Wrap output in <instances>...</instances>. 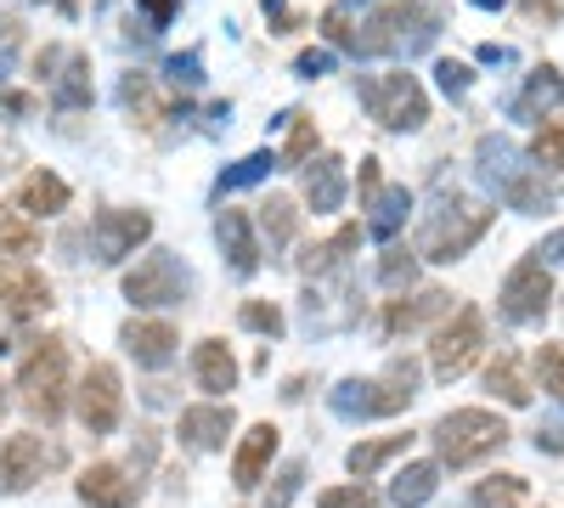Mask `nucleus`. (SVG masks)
I'll use <instances>...</instances> for the list:
<instances>
[{"label":"nucleus","mask_w":564,"mask_h":508,"mask_svg":"<svg viewBox=\"0 0 564 508\" xmlns=\"http://www.w3.org/2000/svg\"><path fill=\"white\" fill-rule=\"evenodd\" d=\"M441 34V7H430V0H395V7L384 12H372L345 52L356 57H417V52H430Z\"/></svg>","instance_id":"obj_1"},{"label":"nucleus","mask_w":564,"mask_h":508,"mask_svg":"<svg viewBox=\"0 0 564 508\" xmlns=\"http://www.w3.org/2000/svg\"><path fill=\"white\" fill-rule=\"evenodd\" d=\"M508 435L513 430L497 419L491 407H457V412H446V419H435V430H430V441L441 452V469L480 464V457H491V452L508 446Z\"/></svg>","instance_id":"obj_2"},{"label":"nucleus","mask_w":564,"mask_h":508,"mask_svg":"<svg viewBox=\"0 0 564 508\" xmlns=\"http://www.w3.org/2000/svg\"><path fill=\"white\" fill-rule=\"evenodd\" d=\"M18 401L45 424L63 419V407H68V339L45 334V339L29 345V356L18 367Z\"/></svg>","instance_id":"obj_3"},{"label":"nucleus","mask_w":564,"mask_h":508,"mask_svg":"<svg viewBox=\"0 0 564 508\" xmlns=\"http://www.w3.org/2000/svg\"><path fill=\"white\" fill-rule=\"evenodd\" d=\"M491 220H497V209H486L475 198H452L430 215V226H423V238H417V255L435 260V266H452L491 233Z\"/></svg>","instance_id":"obj_4"},{"label":"nucleus","mask_w":564,"mask_h":508,"mask_svg":"<svg viewBox=\"0 0 564 508\" xmlns=\"http://www.w3.org/2000/svg\"><path fill=\"white\" fill-rule=\"evenodd\" d=\"M417 367L412 361H390V374L384 379H345L334 396V412L339 419H390V412H401L417 390Z\"/></svg>","instance_id":"obj_5"},{"label":"nucleus","mask_w":564,"mask_h":508,"mask_svg":"<svg viewBox=\"0 0 564 508\" xmlns=\"http://www.w3.org/2000/svg\"><path fill=\"white\" fill-rule=\"evenodd\" d=\"M356 97L384 130H401V136L423 130V119H430V97H423L417 74H367L356 85Z\"/></svg>","instance_id":"obj_6"},{"label":"nucleus","mask_w":564,"mask_h":508,"mask_svg":"<svg viewBox=\"0 0 564 508\" xmlns=\"http://www.w3.org/2000/svg\"><path fill=\"white\" fill-rule=\"evenodd\" d=\"M480 350H486V311L480 305H457L435 328V339H430V374L441 385H452V379H463L468 367L480 361Z\"/></svg>","instance_id":"obj_7"},{"label":"nucleus","mask_w":564,"mask_h":508,"mask_svg":"<svg viewBox=\"0 0 564 508\" xmlns=\"http://www.w3.org/2000/svg\"><path fill=\"white\" fill-rule=\"evenodd\" d=\"M186 294H193V271H186V260H181V255H170V249L141 255V260L124 271V300H130L135 311L181 305Z\"/></svg>","instance_id":"obj_8"},{"label":"nucleus","mask_w":564,"mask_h":508,"mask_svg":"<svg viewBox=\"0 0 564 508\" xmlns=\"http://www.w3.org/2000/svg\"><path fill=\"white\" fill-rule=\"evenodd\" d=\"M553 305V277H547V260L542 255H525L520 266H513L502 277V289H497V311L502 322H513V328H525V322H542Z\"/></svg>","instance_id":"obj_9"},{"label":"nucleus","mask_w":564,"mask_h":508,"mask_svg":"<svg viewBox=\"0 0 564 508\" xmlns=\"http://www.w3.org/2000/svg\"><path fill=\"white\" fill-rule=\"evenodd\" d=\"M74 412H79V424L90 435H113L119 430V419H124V379H119L113 361H90L85 367V379L74 390Z\"/></svg>","instance_id":"obj_10"},{"label":"nucleus","mask_w":564,"mask_h":508,"mask_svg":"<svg viewBox=\"0 0 564 508\" xmlns=\"http://www.w3.org/2000/svg\"><path fill=\"white\" fill-rule=\"evenodd\" d=\"M148 238H153V215L148 209H97V220H90V244H97L102 266L130 260Z\"/></svg>","instance_id":"obj_11"},{"label":"nucleus","mask_w":564,"mask_h":508,"mask_svg":"<svg viewBox=\"0 0 564 508\" xmlns=\"http://www.w3.org/2000/svg\"><path fill=\"white\" fill-rule=\"evenodd\" d=\"M0 311L12 322H29L40 311H52V283L29 260H0Z\"/></svg>","instance_id":"obj_12"},{"label":"nucleus","mask_w":564,"mask_h":508,"mask_svg":"<svg viewBox=\"0 0 564 508\" xmlns=\"http://www.w3.org/2000/svg\"><path fill=\"white\" fill-rule=\"evenodd\" d=\"M45 464H52V446H45L40 435H7L0 441V491L7 497H18V491H29L34 480H45Z\"/></svg>","instance_id":"obj_13"},{"label":"nucleus","mask_w":564,"mask_h":508,"mask_svg":"<svg viewBox=\"0 0 564 508\" xmlns=\"http://www.w3.org/2000/svg\"><path fill=\"white\" fill-rule=\"evenodd\" d=\"M74 491H79L85 508H135L141 475H130L124 464H90V469H79Z\"/></svg>","instance_id":"obj_14"},{"label":"nucleus","mask_w":564,"mask_h":508,"mask_svg":"<svg viewBox=\"0 0 564 508\" xmlns=\"http://www.w3.org/2000/svg\"><path fill=\"white\" fill-rule=\"evenodd\" d=\"M231 401H204V407H181V419H175V435L186 452H220L226 435H231Z\"/></svg>","instance_id":"obj_15"},{"label":"nucleus","mask_w":564,"mask_h":508,"mask_svg":"<svg viewBox=\"0 0 564 508\" xmlns=\"http://www.w3.org/2000/svg\"><path fill=\"white\" fill-rule=\"evenodd\" d=\"M276 446H282V430H276V424H249L243 441H238V452H231V486L254 491V486L265 480V469H271Z\"/></svg>","instance_id":"obj_16"},{"label":"nucleus","mask_w":564,"mask_h":508,"mask_svg":"<svg viewBox=\"0 0 564 508\" xmlns=\"http://www.w3.org/2000/svg\"><path fill=\"white\" fill-rule=\"evenodd\" d=\"M119 345L135 356V367H170L175 350H181V334L170 322H148V316H130L119 328Z\"/></svg>","instance_id":"obj_17"},{"label":"nucleus","mask_w":564,"mask_h":508,"mask_svg":"<svg viewBox=\"0 0 564 508\" xmlns=\"http://www.w3.org/2000/svg\"><path fill=\"white\" fill-rule=\"evenodd\" d=\"M215 238H220V255H226L231 277H254L260 271V238H254V220L243 209H220L215 215Z\"/></svg>","instance_id":"obj_18"},{"label":"nucleus","mask_w":564,"mask_h":508,"mask_svg":"<svg viewBox=\"0 0 564 508\" xmlns=\"http://www.w3.org/2000/svg\"><path fill=\"white\" fill-rule=\"evenodd\" d=\"M193 379L204 396H226V390H238V356H231L226 339H198L193 345Z\"/></svg>","instance_id":"obj_19"},{"label":"nucleus","mask_w":564,"mask_h":508,"mask_svg":"<svg viewBox=\"0 0 564 508\" xmlns=\"http://www.w3.org/2000/svg\"><path fill=\"white\" fill-rule=\"evenodd\" d=\"M452 316V294L446 289H423V294H401V300H390V311H384V328L390 334H412V328H423V322H446Z\"/></svg>","instance_id":"obj_20"},{"label":"nucleus","mask_w":564,"mask_h":508,"mask_svg":"<svg viewBox=\"0 0 564 508\" xmlns=\"http://www.w3.org/2000/svg\"><path fill=\"white\" fill-rule=\"evenodd\" d=\"M68 181L63 175H52V170H34V175H23V187H18V209L29 215V220H57L63 209H68Z\"/></svg>","instance_id":"obj_21"},{"label":"nucleus","mask_w":564,"mask_h":508,"mask_svg":"<svg viewBox=\"0 0 564 508\" xmlns=\"http://www.w3.org/2000/svg\"><path fill=\"white\" fill-rule=\"evenodd\" d=\"M305 204L316 215H334L345 204V159L339 153H322L316 164H305Z\"/></svg>","instance_id":"obj_22"},{"label":"nucleus","mask_w":564,"mask_h":508,"mask_svg":"<svg viewBox=\"0 0 564 508\" xmlns=\"http://www.w3.org/2000/svg\"><path fill=\"white\" fill-rule=\"evenodd\" d=\"M558 102H564V74L542 63V68H531V79L520 90V102H513V114H520V119H547Z\"/></svg>","instance_id":"obj_23"},{"label":"nucleus","mask_w":564,"mask_h":508,"mask_svg":"<svg viewBox=\"0 0 564 508\" xmlns=\"http://www.w3.org/2000/svg\"><path fill=\"white\" fill-rule=\"evenodd\" d=\"M367 238H379V244H390L401 226H406V209H412V193L406 187H379L367 198Z\"/></svg>","instance_id":"obj_24"},{"label":"nucleus","mask_w":564,"mask_h":508,"mask_svg":"<svg viewBox=\"0 0 564 508\" xmlns=\"http://www.w3.org/2000/svg\"><path fill=\"white\" fill-rule=\"evenodd\" d=\"M412 446V435H379V441H356L350 452H345V469L356 475V480H372V475H379L384 464H390V457H401Z\"/></svg>","instance_id":"obj_25"},{"label":"nucleus","mask_w":564,"mask_h":508,"mask_svg":"<svg viewBox=\"0 0 564 508\" xmlns=\"http://www.w3.org/2000/svg\"><path fill=\"white\" fill-rule=\"evenodd\" d=\"M90 102V57L85 52H68L63 74H52V108H85Z\"/></svg>","instance_id":"obj_26"},{"label":"nucleus","mask_w":564,"mask_h":508,"mask_svg":"<svg viewBox=\"0 0 564 508\" xmlns=\"http://www.w3.org/2000/svg\"><path fill=\"white\" fill-rule=\"evenodd\" d=\"M435 491H441V464H406L390 486V502L395 508H423Z\"/></svg>","instance_id":"obj_27"},{"label":"nucleus","mask_w":564,"mask_h":508,"mask_svg":"<svg viewBox=\"0 0 564 508\" xmlns=\"http://www.w3.org/2000/svg\"><path fill=\"white\" fill-rule=\"evenodd\" d=\"M486 385H491V396H502L508 407H531V385H525V374H520V361H513V350H497V356H491Z\"/></svg>","instance_id":"obj_28"},{"label":"nucleus","mask_w":564,"mask_h":508,"mask_svg":"<svg viewBox=\"0 0 564 508\" xmlns=\"http://www.w3.org/2000/svg\"><path fill=\"white\" fill-rule=\"evenodd\" d=\"M0 255H12V260H29L40 255V233L29 226V215L12 204V209H0Z\"/></svg>","instance_id":"obj_29"},{"label":"nucleus","mask_w":564,"mask_h":508,"mask_svg":"<svg viewBox=\"0 0 564 508\" xmlns=\"http://www.w3.org/2000/svg\"><path fill=\"white\" fill-rule=\"evenodd\" d=\"M260 233L271 238V249L294 244V233H300V204H294V198H265V204H260Z\"/></svg>","instance_id":"obj_30"},{"label":"nucleus","mask_w":564,"mask_h":508,"mask_svg":"<svg viewBox=\"0 0 564 508\" xmlns=\"http://www.w3.org/2000/svg\"><path fill=\"white\" fill-rule=\"evenodd\" d=\"M271 170H282V153H249V159H238L231 170H220L215 193H238V187H254V181H265Z\"/></svg>","instance_id":"obj_31"},{"label":"nucleus","mask_w":564,"mask_h":508,"mask_svg":"<svg viewBox=\"0 0 564 508\" xmlns=\"http://www.w3.org/2000/svg\"><path fill=\"white\" fill-rule=\"evenodd\" d=\"M356 244H361V226H339V233L327 238V244H311V249L300 255V271H327L334 260H345Z\"/></svg>","instance_id":"obj_32"},{"label":"nucleus","mask_w":564,"mask_h":508,"mask_svg":"<svg viewBox=\"0 0 564 508\" xmlns=\"http://www.w3.org/2000/svg\"><path fill=\"white\" fill-rule=\"evenodd\" d=\"M502 198H508V209L536 215V209H547V204H553V187H547L542 175H513L508 187H502Z\"/></svg>","instance_id":"obj_33"},{"label":"nucleus","mask_w":564,"mask_h":508,"mask_svg":"<svg viewBox=\"0 0 564 508\" xmlns=\"http://www.w3.org/2000/svg\"><path fill=\"white\" fill-rule=\"evenodd\" d=\"M119 102H124V114H135L141 125L159 119V97H153V79H148V74H124V79H119Z\"/></svg>","instance_id":"obj_34"},{"label":"nucleus","mask_w":564,"mask_h":508,"mask_svg":"<svg viewBox=\"0 0 564 508\" xmlns=\"http://www.w3.org/2000/svg\"><path fill=\"white\" fill-rule=\"evenodd\" d=\"M513 502H525V480L520 475H486L475 486V508H513Z\"/></svg>","instance_id":"obj_35"},{"label":"nucleus","mask_w":564,"mask_h":508,"mask_svg":"<svg viewBox=\"0 0 564 508\" xmlns=\"http://www.w3.org/2000/svg\"><path fill=\"white\" fill-rule=\"evenodd\" d=\"M316 508H390V497H379L367 480H350V486H327Z\"/></svg>","instance_id":"obj_36"},{"label":"nucleus","mask_w":564,"mask_h":508,"mask_svg":"<svg viewBox=\"0 0 564 508\" xmlns=\"http://www.w3.org/2000/svg\"><path fill=\"white\" fill-rule=\"evenodd\" d=\"M238 322H243L249 334H265V339H282V328H289V316H282V305H271V300H243Z\"/></svg>","instance_id":"obj_37"},{"label":"nucleus","mask_w":564,"mask_h":508,"mask_svg":"<svg viewBox=\"0 0 564 508\" xmlns=\"http://www.w3.org/2000/svg\"><path fill=\"white\" fill-rule=\"evenodd\" d=\"M480 175L497 181V187H508V181L520 175V170H513V148L502 142V136H486V142H480Z\"/></svg>","instance_id":"obj_38"},{"label":"nucleus","mask_w":564,"mask_h":508,"mask_svg":"<svg viewBox=\"0 0 564 508\" xmlns=\"http://www.w3.org/2000/svg\"><path fill=\"white\" fill-rule=\"evenodd\" d=\"M417 260H423V255H412V249L390 244V249H384V260H379V283H384V289H412Z\"/></svg>","instance_id":"obj_39"},{"label":"nucleus","mask_w":564,"mask_h":508,"mask_svg":"<svg viewBox=\"0 0 564 508\" xmlns=\"http://www.w3.org/2000/svg\"><path fill=\"white\" fill-rule=\"evenodd\" d=\"M536 379L553 401H564V339H547L536 345Z\"/></svg>","instance_id":"obj_40"},{"label":"nucleus","mask_w":564,"mask_h":508,"mask_svg":"<svg viewBox=\"0 0 564 508\" xmlns=\"http://www.w3.org/2000/svg\"><path fill=\"white\" fill-rule=\"evenodd\" d=\"M531 164H536V170H564V125H542V130H536Z\"/></svg>","instance_id":"obj_41"},{"label":"nucleus","mask_w":564,"mask_h":508,"mask_svg":"<svg viewBox=\"0 0 564 508\" xmlns=\"http://www.w3.org/2000/svg\"><path fill=\"white\" fill-rule=\"evenodd\" d=\"M311 153H316V125L294 114V136H289V148H282V170H300Z\"/></svg>","instance_id":"obj_42"},{"label":"nucleus","mask_w":564,"mask_h":508,"mask_svg":"<svg viewBox=\"0 0 564 508\" xmlns=\"http://www.w3.org/2000/svg\"><path fill=\"white\" fill-rule=\"evenodd\" d=\"M300 480H305V464H300V457H294V464H282V475H276V486H271L265 508H289V502H294V491H300Z\"/></svg>","instance_id":"obj_43"},{"label":"nucleus","mask_w":564,"mask_h":508,"mask_svg":"<svg viewBox=\"0 0 564 508\" xmlns=\"http://www.w3.org/2000/svg\"><path fill=\"white\" fill-rule=\"evenodd\" d=\"M435 79H441V90H446V97H463V90L475 85L468 63H457V57H441V63H435Z\"/></svg>","instance_id":"obj_44"},{"label":"nucleus","mask_w":564,"mask_h":508,"mask_svg":"<svg viewBox=\"0 0 564 508\" xmlns=\"http://www.w3.org/2000/svg\"><path fill=\"white\" fill-rule=\"evenodd\" d=\"M294 74H300V79H322V74H334V52H327V45H311V52H300V57H294Z\"/></svg>","instance_id":"obj_45"},{"label":"nucleus","mask_w":564,"mask_h":508,"mask_svg":"<svg viewBox=\"0 0 564 508\" xmlns=\"http://www.w3.org/2000/svg\"><path fill=\"white\" fill-rule=\"evenodd\" d=\"M164 74H170L175 85H198V79H204V57H198V52H181V57L164 63Z\"/></svg>","instance_id":"obj_46"},{"label":"nucleus","mask_w":564,"mask_h":508,"mask_svg":"<svg viewBox=\"0 0 564 508\" xmlns=\"http://www.w3.org/2000/svg\"><path fill=\"white\" fill-rule=\"evenodd\" d=\"M135 7L148 12V34L170 29V18H175V0H135Z\"/></svg>","instance_id":"obj_47"},{"label":"nucleus","mask_w":564,"mask_h":508,"mask_svg":"<svg viewBox=\"0 0 564 508\" xmlns=\"http://www.w3.org/2000/svg\"><path fill=\"white\" fill-rule=\"evenodd\" d=\"M384 187V181H379V159H361V175H356V193H361V204L372 198V193H379Z\"/></svg>","instance_id":"obj_48"},{"label":"nucleus","mask_w":564,"mask_h":508,"mask_svg":"<svg viewBox=\"0 0 564 508\" xmlns=\"http://www.w3.org/2000/svg\"><path fill=\"white\" fill-rule=\"evenodd\" d=\"M536 255H542L547 266H564V226H558V233H547V238H542V249H536Z\"/></svg>","instance_id":"obj_49"},{"label":"nucleus","mask_w":564,"mask_h":508,"mask_svg":"<svg viewBox=\"0 0 564 508\" xmlns=\"http://www.w3.org/2000/svg\"><path fill=\"white\" fill-rule=\"evenodd\" d=\"M525 12H531V18H547V23H553V18H564V0H525Z\"/></svg>","instance_id":"obj_50"},{"label":"nucleus","mask_w":564,"mask_h":508,"mask_svg":"<svg viewBox=\"0 0 564 508\" xmlns=\"http://www.w3.org/2000/svg\"><path fill=\"white\" fill-rule=\"evenodd\" d=\"M475 7H486V12H491V7H502V0H475Z\"/></svg>","instance_id":"obj_51"},{"label":"nucleus","mask_w":564,"mask_h":508,"mask_svg":"<svg viewBox=\"0 0 564 508\" xmlns=\"http://www.w3.org/2000/svg\"><path fill=\"white\" fill-rule=\"evenodd\" d=\"M0 412H7V385H0Z\"/></svg>","instance_id":"obj_52"}]
</instances>
